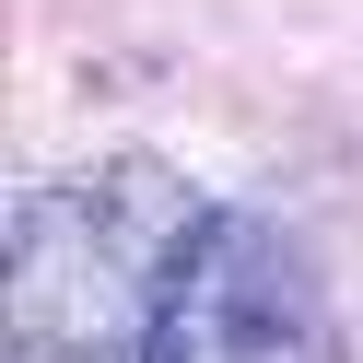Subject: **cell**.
Masks as SVG:
<instances>
[{"mask_svg": "<svg viewBox=\"0 0 363 363\" xmlns=\"http://www.w3.org/2000/svg\"><path fill=\"white\" fill-rule=\"evenodd\" d=\"M199 223L164 152H94L24 188L0 246V363H152Z\"/></svg>", "mask_w": 363, "mask_h": 363, "instance_id": "obj_1", "label": "cell"}, {"mask_svg": "<svg viewBox=\"0 0 363 363\" xmlns=\"http://www.w3.org/2000/svg\"><path fill=\"white\" fill-rule=\"evenodd\" d=\"M152 363H352V340H340V305H328L293 223L211 211L188 269H176Z\"/></svg>", "mask_w": 363, "mask_h": 363, "instance_id": "obj_2", "label": "cell"}]
</instances>
